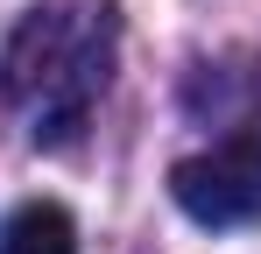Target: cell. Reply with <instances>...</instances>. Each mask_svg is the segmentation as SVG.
<instances>
[{"label": "cell", "mask_w": 261, "mask_h": 254, "mask_svg": "<svg viewBox=\"0 0 261 254\" xmlns=\"http://www.w3.org/2000/svg\"><path fill=\"white\" fill-rule=\"evenodd\" d=\"M170 198L212 233L254 226L261 219V141L240 134V141H219L205 156H184L170 169Z\"/></svg>", "instance_id": "cell-2"}, {"label": "cell", "mask_w": 261, "mask_h": 254, "mask_svg": "<svg viewBox=\"0 0 261 254\" xmlns=\"http://www.w3.org/2000/svg\"><path fill=\"white\" fill-rule=\"evenodd\" d=\"M0 254H78V226H71L64 205L29 198L0 219Z\"/></svg>", "instance_id": "cell-3"}, {"label": "cell", "mask_w": 261, "mask_h": 254, "mask_svg": "<svg viewBox=\"0 0 261 254\" xmlns=\"http://www.w3.org/2000/svg\"><path fill=\"white\" fill-rule=\"evenodd\" d=\"M120 57V7L113 0H43L14 21L0 49V92L36 141H71Z\"/></svg>", "instance_id": "cell-1"}]
</instances>
